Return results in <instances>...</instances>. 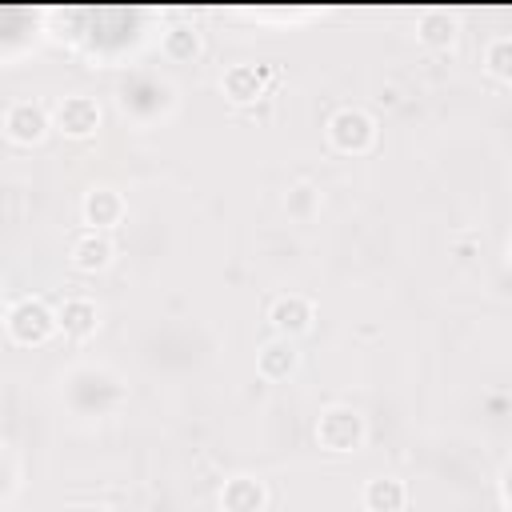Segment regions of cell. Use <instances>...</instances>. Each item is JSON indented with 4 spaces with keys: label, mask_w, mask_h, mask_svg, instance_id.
<instances>
[{
    "label": "cell",
    "mask_w": 512,
    "mask_h": 512,
    "mask_svg": "<svg viewBox=\"0 0 512 512\" xmlns=\"http://www.w3.org/2000/svg\"><path fill=\"white\" fill-rule=\"evenodd\" d=\"M112 240H108V232H80L76 240H72V248H68V260H72V268L76 272H104L108 264H112Z\"/></svg>",
    "instance_id": "10"
},
{
    "label": "cell",
    "mask_w": 512,
    "mask_h": 512,
    "mask_svg": "<svg viewBox=\"0 0 512 512\" xmlns=\"http://www.w3.org/2000/svg\"><path fill=\"white\" fill-rule=\"evenodd\" d=\"M268 508V488L256 476H232L220 488V512H264Z\"/></svg>",
    "instance_id": "9"
},
{
    "label": "cell",
    "mask_w": 512,
    "mask_h": 512,
    "mask_svg": "<svg viewBox=\"0 0 512 512\" xmlns=\"http://www.w3.org/2000/svg\"><path fill=\"white\" fill-rule=\"evenodd\" d=\"M404 504H408L404 480H396V476H372L364 484V508L368 512H404Z\"/></svg>",
    "instance_id": "13"
},
{
    "label": "cell",
    "mask_w": 512,
    "mask_h": 512,
    "mask_svg": "<svg viewBox=\"0 0 512 512\" xmlns=\"http://www.w3.org/2000/svg\"><path fill=\"white\" fill-rule=\"evenodd\" d=\"M304 204H312V188H308V184H300V188H292V192H288V208L304 212Z\"/></svg>",
    "instance_id": "17"
},
{
    "label": "cell",
    "mask_w": 512,
    "mask_h": 512,
    "mask_svg": "<svg viewBox=\"0 0 512 512\" xmlns=\"http://www.w3.org/2000/svg\"><path fill=\"white\" fill-rule=\"evenodd\" d=\"M4 328L8 336L20 344V348H36V344H48L52 332H56V312L40 300V296H20L8 316H4Z\"/></svg>",
    "instance_id": "2"
},
{
    "label": "cell",
    "mask_w": 512,
    "mask_h": 512,
    "mask_svg": "<svg viewBox=\"0 0 512 512\" xmlns=\"http://www.w3.org/2000/svg\"><path fill=\"white\" fill-rule=\"evenodd\" d=\"M312 316H316V308H312V300L308 296H300V292H284V296H276L272 304H268V324L280 332V336H300V332H308L312 328Z\"/></svg>",
    "instance_id": "6"
},
{
    "label": "cell",
    "mask_w": 512,
    "mask_h": 512,
    "mask_svg": "<svg viewBox=\"0 0 512 512\" xmlns=\"http://www.w3.org/2000/svg\"><path fill=\"white\" fill-rule=\"evenodd\" d=\"M268 76H272V68H264V64H232V68L224 72L220 88H224V96H228L232 104H252V100L264 96Z\"/></svg>",
    "instance_id": "8"
},
{
    "label": "cell",
    "mask_w": 512,
    "mask_h": 512,
    "mask_svg": "<svg viewBox=\"0 0 512 512\" xmlns=\"http://www.w3.org/2000/svg\"><path fill=\"white\" fill-rule=\"evenodd\" d=\"M80 216H84V224L92 232H108V228H116L124 220V196L116 188H92L80 200Z\"/></svg>",
    "instance_id": "7"
},
{
    "label": "cell",
    "mask_w": 512,
    "mask_h": 512,
    "mask_svg": "<svg viewBox=\"0 0 512 512\" xmlns=\"http://www.w3.org/2000/svg\"><path fill=\"white\" fill-rule=\"evenodd\" d=\"M52 120H56V128H60L68 140H88V136H96V128H100V104H96L92 96H64V100L56 104Z\"/></svg>",
    "instance_id": "5"
},
{
    "label": "cell",
    "mask_w": 512,
    "mask_h": 512,
    "mask_svg": "<svg viewBox=\"0 0 512 512\" xmlns=\"http://www.w3.org/2000/svg\"><path fill=\"white\" fill-rule=\"evenodd\" d=\"M256 368H260L264 380H288L300 368V352H296V344L288 336H276L256 352Z\"/></svg>",
    "instance_id": "12"
},
{
    "label": "cell",
    "mask_w": 512,
    "mask_h": 512,
    "mask_svg": "<svg viewBox=\"0 0 512 512\" xmlns=\"http://www.w3.org/2000/svg\"><path fill=\"white\" fill-rule=\"evenodd\" d=\"M0 128H4V136H8L12 144L32 148V144H40V140L48 136L52 116H48V108H44V104H36V100H16V104H8V108H4Z\"/></svg>",
    "instance_id": "4"
},
{
    "label": "cell",
    "mask_w": 512,
    "mask_h": 512,
    "mask_svg": "<svg viewBox=\"0 0 512 512\" xmlns=\"http://www.w3.org/2000/svg\"><path fill=\"white\" fill-rule=\"evenodd\" d=\"M200 48H204V40H200V32H196L192 24H172V28L164 32V52H168L172 60H196Z\"/></svg>",
    "instance_id": "14"
},
{
    "label": "cell",
    "mask_w": 512,
    "mask_h": 512,
    "mask_svg": "<svg viewBox=\"0 0 512 512\" xmlns=\"http://www.w3.org/2000/svg\"><path fill=\"white\" fill-rule=\"evenodd\" d=\"M72 512H112V508H104V504H76Z\"/></svg>",
    "instance_id": "18"
},
{
    "label": "cell",
    "mask_w": 512,
    "mask_h": 512,
    "mask_svg": "<svg viewBox=\"0 0 512 512\" xmlns=\"http://www.w3.org/2000/svg\"><path fill=\"white\" fill-rule=\"evenodd\" d=\"M452 20L448 16H424V24H420V40L424 44H432V48H444V44H452Z\"/></svg>",
    "instance_id": "16"
},
{
    "label": "cell",
    "mask_w": 512,
    "mask_h": 512,
    "mask_svg": "<svg viewBox=\"0 0 512 512\" xmlns=\"http://www.w3.org/2000/svg\"><path fill=\"white\" fill-rule=\"evenodd\" d=\"M312 436H316V444H320L324 452L344 456V452H356V448L364 444L368 424H364V416H360L356 408H348V404H332V408L320 412Z\"/></svg>",
    "instance_id": "1"
},
{
    "label": "cell",
    "mask_w": 512,
    "mask_h": 512,
    "mask_svg": "<svg viewBox=\"0 0 512 512\" xmlns=\"http://www.w3.org/2000/svg\"><path fill=\"white\" fill-rule=\"evenodd\" d=\"M324 132H328V144H332L336 152H344V156H364V152L376 144V120H372L364 108H356V104L336 108V112L328 116Z\"/></svg>",
    "instance_id": "3"
},
{
    "label": "cell",
    "mask_w": 512,
    "mask_h": 512,
    "mask_svg": "<svg viewBox=\"0 0 512 512\" xmlns=\"http://www.w3.org/2000/svg\"><path fill=\"white\" fill-rule=\"evenodd\" d=\"M484 68H488V76H496L500 84L512 80V36H496V40L484 48Z\"/></svg>",
    "instance_id": "15"
},
{
    "label": "cell",
    "mask_w": 512,
    "mask_h": 512,
    "mask_svg": "<svg viewBox=\"0 0 512 512\" xmlns=\"http://www.w3.org/2000/svg\"><path fill=\"white\" fill-rule=\"evenodd\" d=\"M96 324H100V308H96V300H88V296H68V300L56 308V328H60L64 336H72V340H88V336L96 332Z\"/></svg>",
    "instance_id": "11"
}]
</instances>
